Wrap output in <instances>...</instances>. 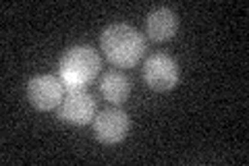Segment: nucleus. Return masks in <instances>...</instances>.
I'll return each mask as SVG.
<instances>
[{
	"label": "nucleus",
	"instance_id": "8",
	"mask_svg": "<svg viewBox=\"0 0 249 166\" xmlns=\"http://www.w3.org/2000/svg\"><path fill=\"white\" fill-rule=\"evenodd\" d=\"M100 93L104 96L106 102L119 106L123 102H127L131 93V79L121 73V71H106L100 79Z\"/></svg>",
	"mask_w": 249,
	"mask_h": 166
},
{
	"label": "nucleus",
	"instance_id": "4",
	"mask_svg": "<svg viewBox=\"0 0 249 166\" xmlns=\"http://www.w3.org/2000/svg\"><path fill=\"white\" fill-rule=\"evenodd\" d=\"M65 98V85L56 75H36L29 79L27 83V100L31 106L42 112H50V110L58 108V104Z\"/></svg>",
	"mask_w": 249,
	"mask_h": 166
},
{
	"label": "nucleus",
	"instance_id": "5",
	"mask_svg": "<svg viewBox=\"0 0 249 166\" xmlns=\"http://www.w3.org/2000/svg\"><path fill=\"white\" fill-rule=\"evenodd\" d=\"M96 110L98 104L91 93H88L85 90H67L65 98H62V102L56 108V116L65 123L81 127V125H88L93 121Z\"/></svg>",
	"mask_w": 249,
	"mask_h": 166
},
{
	"label": "nucleus",
	"instance_id": "7",
	"mask_svg": "<svg viewBox=\"0 0 249 166\" xmlns=\"http://www.w3.org/2000/svg\"><path fill=\"white\" fill-rule=\"evenodd\" d=\"M178 29V19L177 13L170 11L168 6H158L147 13L145 17V34L154 42H166L170 39Z\"/></svg>",
	"mask_w": 249,
	"mask_h": 166
},
{
	"label": "nucleus",
	"instance_id": "6",
	"mask_svg": "<svg viewBox=\"0 0 249 166\" xmlns=\"http://www.w3.org/2000/svg\"><path fill=\"white\" fill-rule=\"evenodd\" d=\"M93 127V137L104 146H116L127 137L131 121L127 112H123L121 108H106L102 112H98L91 121Z\"/></svg>",
	"mask_w": 249,
	"mask_h": 166
},
{
	"label": "nucleus",
	"instance_id": "3",
	"mask_svg": "<svg viewBox=\"0 0 249 166\" xmlns=\"http://www.w3.org/2000/svg\"><path fill=\"white\" fill-rule=\"evenodd\" d=\"M143 81L154 92H168L178 83V65L164 52L150 54L142 67Z\"/></svg>",
	"mask_w": 249,
	"mask_h": 166
},
{
	"label": "nucleus",
	"instance_id": "2",
	"mask_svg": "<svg viewBox=\"0 0 249 166\" xmlns=\"http://www.w3.org/2000/svg\"><path fill=\"white\" fill-rule=\"evenodd\" d=\"M100 56L89 46H73L58 60V79L67 90H85L100 73Z\"/></svg>",
	"mask_w": 249,
	"mask_h": 166
},
{
	"label": "nucleus",
	"instance_id": "1",
	"mask_svg": "<svg viewBox=\"0 0 249 166\" xmlns=\"http://www.w3.org/2000/svg\"><path fill=\"white\" fill-rule=\"evenodd\" d=\"M104 56L108 62L121 69H131L142 60L145 52V39L135 27L127 23H112L100 36Z\"/></svg>",
	"mask_w": 249,
	"mask_h": 166
}]
</instances>
